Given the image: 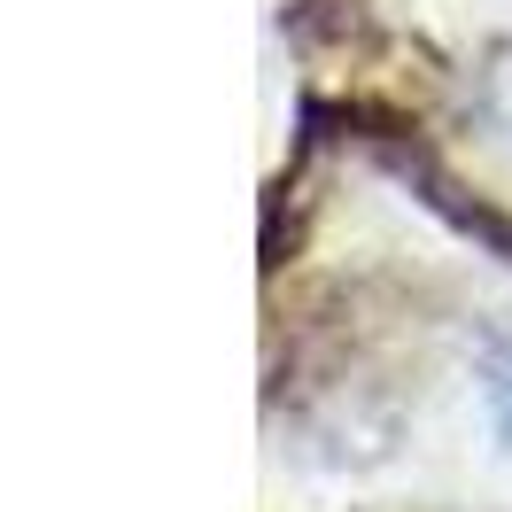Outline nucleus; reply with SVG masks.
<instances>
[{
    "label": "nucleus",
    "mask_w": 512,
    "mask_h": 512,
    "mask_svg": "<svg viewBox=\"0 0 512 512\" xmlns=\"http://www.w3.org/2000/svg\"><path fill=\"white\" fill-rule=\"evenodd\" d=\"M489 419H497V435H505V450H512V350L489 357Z\"/></svg>",
    "instance_id": "f257e3e1"
}]
</instances>
